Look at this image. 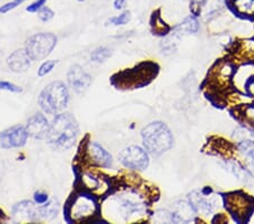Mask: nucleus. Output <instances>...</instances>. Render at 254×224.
Wrapping results in <instances>:
<instances>
[{"instance_id":"f257e3e1","label":"nucleus","mask_w":254,"mask_h":224,"mask_svg":"<svg viewBox=\"0 0 254 224\" xmlns=\"http://www.w3.org/2000/svg\"><path fill=\"white\" fill-rule=\"evenodd\" d=\"M76 191L71 194L64 207V218L68 223L95 222L96 215L101 213L97 196L85 187H75Z\"/></svg>"},{"instance_id":"f03ea898","label":"nucleus","mask_w":254,"mask_h":224,"mask_svg":"<svg viewBox=\"0 0 254 224\" xmlns=\"http://www.w3.org/2000/svg\"><path fill=\"white\" fill-rule=\"evenodd\" d=\"M158 69L157 64L146 61L133 68L125 69V71L113 74L110 78V83L113 87L121 91L141 88L148 85L157 76Z\"/></svg>"},{"instance_id":"7ed1b4c3","label":"nucleus","mask_w":254,"mask_h":224,"mask_svg":"<svg viewBox=\"0 0 254 224\" xmlns=\"http://www.w3.org/2000/svg\"><path fill=\"white\" fill-rule=\"evenodd\" d=\"M78 133L79 127L75 117L71 113H60L50 124L47 140L53 149L65 150L72 148Z\"/></svg>"},{"instance_id":"20e7f679","label":"nucleus","mask_w":254,"mask_h":224,"mask_svg":"<svg viewBox=\"0 0 254 224\" xmlns=\"http://www.w3.org/2000/svg\"><path fill=\"white\" fill-rule=\"evenodd\" d=\"M143 148L149 154L159 156L173 148L174 137L165 122L153 121L141 130Z\"/></svg>"},{"instance_id":"39448f33","label":"nucleus","mask_w":254,"mask_h":224,"mask_svg":"<svg viewBox=\"0 0 254 224\" xmlns=\"http://www.w3.org/2000/svg\"><path fill=\"white\" fill-rule=\"evenodd\" d=\"M69 92L64 81H52L42 89L39 96L41 109L49 115L60 112L68 105Z\"/></svg>"},{"instance_id":"423d86ee","label":"nucleus","mask_w":254,"mask_h":224,"mask_svg":"<svg viewBox=\"0 0 254 224\" xmlns=\"http://www.w3.org/2000/svg\"><path fill=\"white\" fill-rule=\"evenodd\" d=\"M57 36L52 33H38L28 38L25 50L33 61L43 60L52 54L57 46Z\"/></svg>"},{"instance_id":"0eeeda50","label":"nucleus","mask_w":254,"mask_h":224,"mask_svg":"<svg viewBox=\"0 0 254 224\" xmlns=\"http://www.w3.org/2000/svg\"><path fill=\"white\" fill-rule=\"evenodd\" d=\"M119 160L125 168L133 171L145 170L149 165L148 152L138 145H131L121 150Z\"/></svg>"},{"instance_id":"6e6552de","label":"nucleus","mask_w":254,"mask_h":224,"mask_svg":"<svg viewBox=\"0 0 254 224\" xmlns=\"http://www.w3.org/2000/svg\"><path fill=\"white\" fill-rule=\"evenodd\" d=\"M28 133L24 126H13L0 132V146L5 149L23 148L26 144Z\"/></svg>"},{"instance_id":"1a4fd4ad","label":"nucleus","mask_w":254,"mask_h":224,"mask_svg":"<svg viewBox=\"0 0 254 224\" xmlns=\"http://www.w3.org/2000/svg\"><path fill=\"white\" fill-rule=\"evenodd\" d=\"M226 207L234 217L245 219L247 215H250L253 203L247 195L234 193L226 196Z\"/></svg>"},{"instance_id":"9d476101","label":"nucleus","mask_w":254,"mask_h":224,"mask_svg":"<svg viewBox=\"0 0 254 224\" xmlns=\"http://www.w3.org/2000/svg\"><path fill=\"white\" fill-rule=\"evenodd\" d=\"M70 87L78 94H84L92 84V76L84 71L79 65H73L67 75Z\"/></svg>"},{"instance_id":"9b49d317","label":"nucleus","mask_w":254,"mask_h":224,"mask_svg":"<svg viewBox=\"0 0 254 224\" xmlns=\"http://www.w3.org/2000/svg\"><path fill=\"white\" fill-rule=\"evenodd\" d=\"M88 161L89 165L100 166V168L109 169L113 164L112 155L104 149L96 142H89L88 145Z\"/></svg>"},{"instance_id":"f8f14e48","label":"nucleus","mask_w":254,"mask_h":224,"mask_svg":"<svg viewBox=\"0 0 254 224\" xmlns=\"http://www.w3.org/2000/svg\"><path fill=\"white\" fill-rule=\"evenodd\" d=\"M49 128H50V124L46 117L42 113H35L28 119L26 124V130L28 133V136H31L35 140H43L47 138Z\"/></svg>"},{"instance_id":"ddd939ff","label":"nucleus","mask_w":254,"mask_h":224,"mask_svg":"<svg viewBox=\"0 0 254 224\" xmlns=\"http://www.w3.org/2000/svg\"><path fill=\"white\" fill-rule=\"evenodd\" d=\"M32 61L25 49H18L8 57L7 65L14 73H24L31 67Z\"/></svg>"},{"instance_id":"4468645a","label":"nucleus","mask_w":254,"mask_h":224,"mask_svg":"<svg viewBox=\"0 0 254 224\" xmlns=\"http://www.w3.org/2000/svg\"><path fill=\"white\" fill-rule=\"evenodd\" d=\"M14 217H19V221L35 222L39 218V207L36 209L34 204L30 201H23L15 204L13 207Z\"/></svg>"},{"instance_id":"2eb2a0df","label":"nucleus","mask_w":254,"mask_h":224,"mask_svg":"<svg viewBox=\"0 0 254 224\" xmlns=\"http://www.w3.org/2000/svg\"><path fill=\"white\" fill-rule=\"evenodd\" d=\"M189 203L194 210L195 213H201L202 215H210L215 211V203L209 201L208 198L198 191H193L189 196Z\"/></svg>"},{"instance_id":"dca6fc26","label":"nucleus","mask_w":254,"mask_h":224,"mask_svg":"<svg viewBox=\"0 0 254 224\" xmlns=\"http://www.w3.org/2000/svg\"><path fill=\"white\" fill-rule=\"evenodd\" d=\"M237 149L242 154V156L247 158L248 170L254 176V140H251V138L241 140L237 144Z\"/></svg>"},{"instance_id":"f3484780","label":"nucleus","mask_w":254,"mask_h":224,"mask_svg":"<svg viewBox=\"0 0 254 224\" xmlns=\"http://www.w3.org/2000/svg\"><path fill=\"white\" fill-rule=\"evenodd\" d=\"M229 7L234 13L247 18H254V0H229Z\"/></svg>"},{"instance_id":"a211bd4d","label":"nucleus","mask_w":254,"mask_h":224,"mask_svg":"<svg viewBox=\"0 0 254 224\" xmlns=\"http://www.w3.org/2000/svg\"><path fill=\"white\" fill-rule=\"evenodd\" d=\"M254 76V64H247L240 67L234 73V81L237 85V88L247 86L248 81Z\"/></svg>"},{"instance_id":"6ab92c4d","label":"nucleus","mask_w":254,"mask_h":224,"mask_svg":"<svg viewBox=\"0 0 254 224\" xmlns=\"http://www.w3.org/2000/svg\"><path fill=\"white\" fill-rule=\"evenodd\" d=\"M194 213L195 212L192 209L190 203H180V205L176 206V211L172 213V215H173V222H190L192 220V214Z\"/></svg>"},{"instance_id":"aec40b11","label":"nucleus","mask_w":254,"mask_h":224,"mask_svg":"<svg viewBox=\"0 0 254 224\" xmlns=\"http://www.w3.org/2000/svg\"><path fill=\"white\" fill-rule=\"evenodd\" d=\"M226 5L225 0H206L202 7L201 14L206 15L208 19L214 18L215 16L220 14Z\"/></svg>"},{"instance_id":"412c9836","label":"nucleus","mask_w":254,"mask_h":224,"mask_svg":"<svg viewBox=\"0 0 254 224\" xmlns=\"http://www.w3.org/2000/svg\"><path fill=\"white\" fill-rule=\"evenodd\" d=\"M150 25H151V31H153V33L155 35L164 36L169 34L171 31V27L164 22V19L161 17V15H159L158 11L153 14V17H151V20H150Z\"/></svg>"},{"instance_id":"4be33fe9","label":"nucleus","mask_w":254,"mask_h":224,"mask_svg":"<svg viewBox=\"0 0 254 224\" xmlns=\"http://www.w3.org/2000/svg\"><path fill=\"white\" fill-rule=\"evenodd\" d=\"M200 24L199 20L196 18V16L194 15H190L183 20V22L180 24V25L176 26V31L178 33H192L194 34L199 31Z\"/></svg>"},{"instance_id":"5701e85b","label":"nucleus","mask_w":254,"mask_h":224,"mask_svg":"<svg viewBox=\"0 0 254 224\" xmlns=\"http://www.w3.org/2000/svg\"><path fill=\"white\" fill-rule=\"evenodd\" d=\"M58 211L59 204L55 201H51L48 204L46 203V205L43 204L42 207H39V218L44 220H52L53 218L57 217Z\"/></svg>"},{"instance_id":"b1692460","label":"nucleus","mask_w":254,"mask_h":224,"mask_svg":"<svg viewBox=\"0 0 254 224\" xmlns=\"http://www.w3.org/2000/svg\"><path fill=\"white\" fill-rule=\"evenodd\" d=\"M112 52L110 50L109 48L106 47H100L94 50L92 54H91V59L93 61H95V63L98 64H103L105 63L106 60H108L110 57H111Z\"/></svg>"},{"instance_id":"393cba45","label":"nucleus","mask_w":254,"mask_h":224,"mask_svg":"<svg viewBox=\"0 0 254 224\" xmlns=\"http://www.w3.org/2000/svg\"><path fill=\"white\" fill-rule=\"evenodd\" d=\"M130 19H131V13L129 10H126L120 15L109 18L106 24H112L114 26H122V25H126V24H128L130 22Z\"/></svg>"},{"instance_id":"a878e982","label":"nucleus","mask_w":254,"mask_h":224,"mask_svg":"<svg viewBox=\"0 0 254 224\" xmlns=\"http://www.w3.org/2000/svg\"><path fill=\"white\" fill-rule=\"evenodd\" d=\"M57 63H58V61H57V60H47V61H44V63L41 65V67L39 68L38 75L40 77L47 76L49 73H51L52 69L56 67Z\"/></svg>"},{"instance_id":"bb28decb","label":"nucleus","mask_w":254,"mask_h":224,"mask_svg":"<svg viewBox=\"0 0 254 224\" xmlns=\"http://www.w3.org/2000/svg\"><path fill=\"white\" fill-rule=\"evenodd\" d=\"M26 0H11V1L5 3V5L0 6V14H7L9 11L14 10L15 8H17L19 5L25 2Z\"/></svg>"},{"instance_id":"cd10ccee","label":"nucleus","mask_w":254,"mask_h":224,"mask_svg":"<svg viewBox=\"0 0 254 224\" xmlns=\"http://www.w3.org/2000/svg\"><path fill=\"white\" fill-rule=\"evenodd\" d=\"M39 18L42 20V22H49V20L55 17V11H53L50 7L44 6L39 10Z\"/></svg>"},{"instance_id":"c85d7f7f","label":"nucleus","mask_w":254,"mask_h":224,"mask_svg":"<svg viewBox=\"0 0 254 224\" xmlns=\"http://www.w3.org/2000/svg\"><path fill=\"white\" fill-rule=\"evenodd\" d=\"M0 89H2V91L13 92V93L23 92V88L18 86V85H15L13 83H10V81H5V80H0Z\"/></svg>"},{"instance_id":"c756f323","label":"nucleus","mask_w":254,"mask_h":224,"mask_svg":"<svg viewBox=\"0 0 254 224\" xmlns=\"http://www.w3.org/2000/svg\"><path fill=\"white\" fill-rule=\"evenodd\" d=\"M47 1L48 0H35L26 7V11H28V13H39L41 8L47 5Z\"/></svg>"},{"instance_id":"7c9ffc66","label":"nucleus","mask_w":254,"mask_h":224,"mask_svg":"<svg viewBox=\"0 0 254 224\" xmlns=\"http://www.w3.org/2000/svg\"><path fill=\"white\" fill-rule=\"evenodd\" d=\"M244 117L249 124L254 127V105H249L244 109Z\"/></svg>"},{"instance_id":"2f4dec72","label":"nucleus","mask_w":254,"mask_h":224,"mask_svg":"<svg viewBox=\"0 0 254 224\" xmlns=\"http://www.w3.org/2000/svg\"><path fill=\"white\" fill-rule=\"evenodd\" d=\"M34 201L36 204H40V205H43V204L48 203L49 196L47 194L42 193V191H36L34 194Z\"/></svg>"},{"instance_id":"473e14b6","label":"nucleus","mask_w":254,"mask_h":224,"mask_svg":"<svg viewBox=\"0 0 254 224\" xmlns=\"http://www.w3.org/2000/svg\"><path fill=\"white\" fill-rule=\"evenodd\" d=\"M245 91H247V93L250 96L254 97V76L248 81L247 86H245Z\"/></svg>"},{"instance_id":"72a5a7b5","label":"nucleus","mask_w":254,"mask_h":224,"mask_svg":"<svg viewBox=\"0 0 254 224\" xmlns=\"http://www.w3.org/2000/svg\"><path fill=\"white\" fill-rule=\"evenodd\" d=\"M126 1H127V0H114V1H113L114 9H117V10H121L122 8L125 7V5H126Z\"/></svg>"},{"instance_id":"f704fd0d","label":"nucleus","mask_w":254,"mask_h":224,"mask_svg":"<svg viewBox=\"0 0 254 224\" xmlns=\"http://www.w3.org/2000/svg\"><path fill=\"white\" fill-rule=\"evenodd\" d=\"M201 194L204 195L206 197H208L209 195L212 194V189L210 188V187H203V189L201 190Z\"/></svg>"},{"instance_id":"c9c22d12","label":"nucleus","mask_w":254,"mask_h":224,"mask_svg":"<svg viewBox=\"0 0 254 224\" xmlns=\"http://www.w3.org/2000/svg\"><path fill=\"white\" fill-rule=\"evenodd\" d=\"M8 219H9V218L7 217L5 212H3L1 209H0V222H1V223H2V222H5V221H7Z\"/></svg>"},{"instance_id":"e433bc0d","label":"nucleus","mask_w":254,"mask_h":224,"mask_svg":"<svg viewBox=\"0 0 254 224\" xmlns=\"http://www.w3.org/2000/svg\"><path fill=\"white\" fill-rule=\"evenodd\" d=\"M77 1H78V2H84V1H86V0H77Z\"/></svg>"},{"instance_id":"4c0bfd02","label":"nucleus","mask_w":254,"mask_h":224,"mask_svg":"<svg viewBox=\"0 0 254 224\" xmlns=\"http://www.w3.org/2000/svg\"><path fill=\"white\" fill-rule=\"evenodd\" d=\"M0 58H1V51H0Z\"/></svg>"}]
</instances>
